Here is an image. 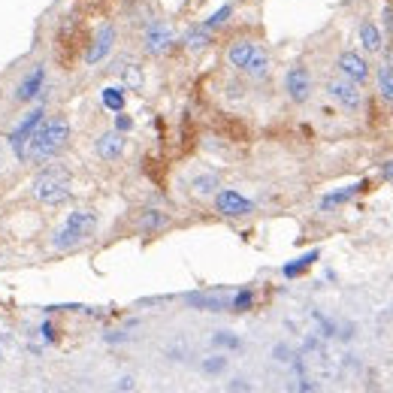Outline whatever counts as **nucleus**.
<instances>
[{
    "label": "nucleus",
    "mask_w": 393,
    "mask_h": 393,
    "mask_svg": "<svg viewBox=\"0 0 393 393\" xmlns=\"http://www.w3.org/2000/svg\"><path fill=\"white\" fill-rule=\"evenodd\" d=\"M43 85H46V67L37 64V67H30V70L21 76L19 85H15L12 100H15V103H30V100H37V94L43 91Z\"/></svg>",
    "instance_id": "9"
},
{
    "label": "nucleus",
    "mask_w": 393,
    "mask_h": 393,
    "mask_svg": "<svg viewBox=\"0 0 393 393\" xmlns=\"http://www.w3.org/2000/svg\"><path fill=\"white\" fill-rule=\"evenodd\" d=\"M115 130H121V133L133 130V119H130V115H124V112H115Z\"/></svg>",
    "instance_id": "30"
},
{
    "label": "nucleus",
    "mask_w": 393,
    "mask_h": 393,
    "mask_svg": "<svg viewBox=\"0 0 393 393\" xmlns=\"http://www.w3.org/2000/svg\"><path fill=\"white\" fill-rule=\"evenodd\" d=\"M252 306H254V290L252 288H242V290H236V294L230 297V308H233V312H248Z\"/></svg>",
    "instance_id": "25"
},
{
    "label": "nucleus",
    "mask_w": 393,
    "mask_h": 393,
    "mask_svg": "<svg viewBox=\"0 0 393 393\" xmlns=\"http://www.w3.org/2000/svg\"><path fill=\"white\" fill-rule=\"evenodd\" d=\"M369 188V182H357V185H348V188H342V191H333V194H327L321 200V209L327 212V209H333V206H342V203H348V200H354L360 191H366Z\"/></svg>",
    "instance_id": "15"
},
{
    "label": "nucleus",
    "mask_w": 393,
    "mask_h": 393,
    "mask_svg": "<svg viewBox=\"0 0 393 393\" xmlns=\"http://www.w3.org/2000/svg\"><path fill=\"white\" fill-rule=\"evenodd\" d=\"M173 43H175V37L164 21H152L146 28V52L148 55H166Z\"/></svg>",
    "instance_id": "11"
},
{
    "label": "nucleus",
    "mask_w": 393,
    "mask_h": 393,
    "mask_svg": "<svg viewBox=\"0 0 393 393\" xmlns=\"http://www.w3.org/2000/svg\"><path fill=\"white\" fill-rule=\"evenodd\" d=\"M360 46L366 49V52H381L384 37H381V30L375 28L372 21H360Z\"/></svg>",
    "instance_id": "19"
},
{
    "label": "nucleus",
    "mask_w": 393,
    "mask_h": 393,
    "mask_svg": "<svg viewBox=\"0 0 393 393\" xmlns=\"http://www.w3.org/2000/svg\"><path fill=\"white\" fill-rule=\"evenodd\" d=\"M317 257H321V252L315 248V252H308V254H303V257H297L294 263H284V266H281V275H284V279H297V275H303L308 266L317 261Z\"/></svg>",
    "instance_id": "20"
},
{
    "label": "nucleus",
    "mask_w": 393,
    "mask_h": 393,
    "mask_svg": "<svg viewBox=\"0 0 393 393\" xmlns=\"http://www.w3.org/2000/svg\"><path fill=\"white\" fill-rule=\"evenodd\" d=\"M67 139H70V121L64 115H49L33 128L28 146H24V161L46 164L67 146Z\"/></svg>",
    "instance_id": "1"
},
{
    "label": "nucleus",
    "mask_w": 393,
    "mask_h": 393,
    "mask_svg": "<svg viewBox=\"0 0 393 393\" xmlns=\"http://www.w3.org/2000/svg\"><path fill=\"white\" fill-rule=\"evenodd\" d=\"M124 82H128L133 91H139V88H142V67H137V64H128V67H124Z\"/></svg>",
    "instance_id": "27"
},
{
    "label": "nucleus",
    "mask_w": 393,
    "mask_h": 393,
    "mask_svg": "<svg viewBox=\"0 0 393 393\" xmlns=\"http://www.w3.org/2000/svg\"><path fill=\"white\" fill-rule=\"evenodd\" d=\"M227 390H252V384H245L242 378H236V381H230V384H227Z\"/></svg>",
    "instance_id": "33"
},
{
    "label": "nucleus",
    "mask_w": 393,
    "mask_h": 393,
    "mask_svg": "<svg viewBox=\"0 0 393 393\" xmlns=\"http://www.w3.org/2000/svg\"><path fill=\"white\" fill-rule=\"evenodd\" d=\"M375 82H378V97L393 103V64H384L378 67V73H375Z\"/></svg>",
    "instance_id": "21"
},
{
    "label": "nucleus",
    "mask_w": 393,
    "mask_h": 393,
    "mask_svg": "<svg viewBox=\"0 0 393 393\" xmlns=\"http://www.w3.org/2000/svg\"><path fill=\"white\" fill-rule=\"evenodd\" d=\"M100 100L110 112H124V88H115V85H106L100 91Z\"/></svg>",
    "instance_id": "22"
},
{
    "label": "nucleus",
    "mask_w": 393,
    "mask_h": 393,
    "mask_svg": "<svg viewBox=\"0 0 393 393\" xmlns=\"http://www.w3.org/2000/svg\"><path fill=\"white\" fill-rule=\"evenodd\" d=\"M94 230H97V212L94 209H73V212L64 218L61 227L55 230L52 245L58 252H70V248H76L85 239L94 236Z\"/></svg>",
    "instance_id": "2"
},
{
    "label": "nucleus",
    "mask_w": 393,
    "mask_h": 393,
    "mask_svg": "<svg viewBox=\"0 0 393 393\" xmlns=\"http://www.w3.org/2000/svg\"><path fill=\"white\" fill-rule=\"evenodd\" d=\"M215 209H218L221 215H227V218H242V215H252L254 212V203L248 197H242L239 191L224 188V191L215 194Z\"/></svg>",
    "instance_id": "8"
},
{
    "label": "nucleus",
    "mask_w": 393,
    "mask_h": 393,
    "mask_svg": "<svg viewBox=\"0 0 393 393\" xmlns=\"http://www.w3.org/2000/svg\"><path fill=\"white\" fill-rule=\"evenodd\" d=\"M112 49H115V24L106 21V24H100V28H97L94 40H91V46L85 49V64L94 67L100 61H106Z\"/></svg>",
    "instance_id": "6"
},
{
    "label": "nucleus",
    "mask_w": 393,
    "mask_h": 393,
    "mask_svg": "<svg viewBox=\"0 0 393 393\" xmlns=\"http://www.w3.org/2000/svg\"><path fill=\"white\" fill-rule=\"evenodd\" d=\"M103 339L110 342V345H121V342H128L130 336H128V333H124V330H112V333H106Z\"/></svg>",
    "instance_id": "31"
},
{
    "label": "nucleus",
    "mask_w": 393,
    "mask_h": 393,
    "mask_svg": "<svg viewBox=\"0 0 393 393\" xmlns=\"http://www.w3.org/2000/svg\"><path fill=\"white\" fill-rule=\"evenodd\" d=\"M212 345H215V348L239 351V348H242V342H239V336H233V333H215V336H212Z\"/></svg>",
    "instance_id": "26"
},
{
    "label": "nucleus",
    "mask_w": 393,
    "mask_h": 393,
    "mask_svg": "<svg viewBox=\"0 0 393 393\" xmlns=\"http://www.w3.org/2000/svg\"><path fill=\"white\" fill-rule=\"evenodd\" d=\"M230 19H233V3H224L218 12H212V15H209V19L203 21V28H209V30L215 33L218 28H224V24H227Z\"/></svg>",
    "instance_id": "24"
},
{
    "label": "nucleus",
    "mask_w": 393,
    "mask_h": 393,
    "mask_svg": "<svg viewBox=\"0 0 393 393\" xmlns=\"http://www.w3.org/2000/svg\"><path fill=\"white\" fill-rule=\"evenodd\" d=\"M133 387H137V384H133L130 375H124V378L119 381V390H133Z\"/></svg>",
    "instance_id": "34"
},
{
    "label": "nucleus",
    "mask_w": 393,
    "mask_h": 393,
    "mask_svg": "<svg viewBox=\"0 0 393 393\" xmlns=\"http://www.w3.org/2000/svg\"><path fill=\"white\" fill-rule=\"evenodd\" d=\"M30 194L46 206H58L70 200V175L61 166H49V170L37 173L30 182Z\"/></svg>",
    "instance_id": "3"
},
{
    "label": "nucleus",
    "mask_w": 393,
    "mask_h": 393,
    "mask_svg": "<svg viewBox=\"0 0 393 393\" xmlns=\"http://www.w3.org/2000/svg\"><path fill=\"white\" fill-rule=\"evenodd\" d=\"M43 119H46V106H43V103H37V110H30V112L19 121V128H15L10 137H6V142H10V148L15 152V157H19V161H24V146H28V139H30L33 128H37V124L43 121Z\"/></svg>",
    "instance_id": "4"
},
{
    "label": "nucleus",
    "mask_w": 393,
    "mask_h": 393,
    "mask_svg": "<svg viewBox=\"0 0 393 393\" xmlns=\"http://www.w3.org/2000/svg\"><path fill=\"white\" fill-rule=\"evenodd\" d=\"M272 354H275V360H281V363H288V360H294V357H290V351H288V348H284V345H279V348H275V351H272Z\"/></svg>",
    "instance_id": "32"
},
{
    "label": "nucleus",
    "mask_w": 393,
    "mask_h": 393,
    "mask_svg": "<svg viewBox=\"0 0 393 393\" xmlns=\"http://www.w3.org/2000/svg\"><path fill=\"white\" fill-rule=\"evenodd\" d=\"M191 185H194V191H197L200 197H209V194H215V191H218V175H215V173H203V175H197Z\"/></svg>",
    "instance_id": "23"
},
{
    "label": "nucleus",
    "mask_w": 393,
    "mask_h": 393,
    "mask_svg": "<svg viewBox=\"0 0 393 393\" xmlns=\"http://www.w3.org/2000/svg\"><path fill=\"white\" fill-rule=\"evenodd\" d=\"M390 33H393V19H390Z\"/></svg>",
    "instance_id": "38"
},
{
    "label": "nucleus",
    "mask_w": 393,
    "mask_h": 393,
    "mask_svg": "<svg viewBox=\"0 0 393 393\" xmlns=\"http://www.w3.org/2000/svg\"><path fill=\"white\" fill-rule=\"evenodd\" d=\"M164 227H170V215L161 212V209H142L137 218V230L152 236V233H161Z\"/></svg>",
    "instance_id": "14"
},
{
    "label": "nucleus",
    "mask_w": 393,
    "mask_h": 393,
    "mask_svg": "<svg viewBox=\"0 0 393 393\" xmlns=\"http://www.w3.org/2000/svg\"><path fill=\"white\" fill-rule=\"evenodd\" d=\"M284 91L294 103H306L312 97V73L306 70L303 64H294L288 73H284Z\"/></svg>",
    "instance_id": "5"
},
{
    "label": "nucleus",
    "mask_w": 393,
    "mask_h": 393,
    "mask_svg": "<svg viewBox=\"0 0 393 393\" xmlns=\"http://www.w3.org/2000/svg\"><path fill=\"white\" fill-rule=\"evenodd\" d=\"M297 390H315V384L303 378V381H299V384H297Z\"/></svg>",
    "instance_id": "36"
},
{
    "label": "nucleus",
    "mask_w": 393,
    "mask_h": 393,
    "mask_svg": "<svg viewBox=\"0 0 393 393\" xmlns=\"http://www.w3.org/2000/svg\"><path fill=\"white\" fill-rule=\"evenodd\" d=\"M254 49H257L254 40H236V43L227 49V64L236 67V70H242V67L248 64V58L254 55Z\"/></svg>",
    "instance_id": "16"
},
{
    "label": "nucleus",
    "mask_w": 393,
    "mask_h": 393,
    "mask_svg": "<svg viewBox=\"0 0 393 393\" xmlns=\"http://www.w3.org/2000/svg\"><path fill=\"white\" fill-rule=\"evenodd\" d=\"M381 175H384V179H393V161L381 164Z\"/></svg>",
    "instance_id": "35"
},
{
    "label": "nucleus",
    "mask_w": 393,
    "mask_h": 393,
    "mask_svg": "<svg viewBox=\"0 0 393 393\" xmlns=\"http://www.w3.org/2000/svg\"><path fill=\"white\" fill-rule=\"evenodd\" d=\"M336 67H339L342 76L351 79V82H357V85H363V82L372 76V67H369V61H366L360 52H342Z\"/></svg>",
    "instance_id": "10"
},
{
    "label": "nucleus",
    "mask_w": 393,
    "mask_h": 393,
    "mask_svg": "<svg viewBox=\"0 0 393 393\" xmlns=\"http://www.w3.org/2000/svg\"><path fill=\"white\" fill-rule=\"evenodd\" d=\"M200 3H203V0H188L185 6H200Z\"/></svg>",
    "instance_id": "37"
},
{
    "label": "nucleus",
    "mask_w": 393,
    "mask_h": 393,
    "mask_svg": "<svg viewBox=\"0 0 393 393\" xmlns=\"http://www.w3.org/2000/svg\"><path fill=\"white\" fill-rule=\"evenodd\" d=\"M97 157L100 161H119L124 155V133L121 130H106L97 137Z\"/></svg>",
    "instance_id": "12"
},
{
    "label": "nucleus",
    "mask_w": 393,
    "mask_h": 393,
    "mask_svg": "<svg viewBox=\"0 0 393 393\" xmlns=\"http://www.w3.org/2000/svg\"><path fill=\"white\" fill-rule=\"evenodd\" d=\"M227 369V357H206L203 360V372L206 375H221Z\"/></svg>",
    "instance_id": "28"
},
{
    "label": "nucleus",
    "mask_w": 393,
    "mask_h": 393,
    "mask_svg": "<svg viewBox=\"0 0 393 393\" xmlns=\"http://www.w3.org/2000/svg\"><path fill=\"white\" fill-rule=\"evenodd\" d=\"M242 73H248L252 79H266V76H270V55H266L263 49L257 46L254 55L248 58V64L242 67Z\"/></svg>",
    "instance_id": "17"
},
{
    "label": "nucleus",
    "mask_w": 393,
    "mask_h": 393,
    "mask_svg": "<svg viewBox=\"0 0 393 393\" xmlns=\"http://www.w3.org/2000/svg\"><path fill=\"white\" fill-rule=\"evenodd\" d=\"M40 336L46 339V345H55V342H58V327L52 321H43V324H40Z\"/></svg>",
    "instance_id": "29"
},
{
    "label": "nucleus",
    "mask_w": 393,
    "mask_h": 393,
    "mask_svg": "<svg viewBox=\"0 0 393 393\" xmlns=\"http://www.w3.org/2000/svg\"><path fill=\"white\" fill-rule=\"evenodd\" d=\"M185 303L191 308H203V312H224L230 308V297L227 294H206V290H197V294H188Z\"/></svg>",
    "instance_id": "13"
},
{
    "label": "nucleus",
    "mask_w": 393,
    "mask_h": 393,
    "mask_svg": "<svg viewBox=\"0 0 393 393\" xmlns=\"http://www.w3.org/2000/svg\"><path fill=\"white\" fill-rule=\"evenodd\" d=\"M327 94L336 100L339 106H345L348 112H357L363 106V91L357 88V82H351V79H330L327 82Z\"/></svg>",
    "instance_id": "7"
},
{
    "label": "nucleus",
    "mask_w": 393,
    "mask_h": 393,
    "mask_svg": "<svg viewBox=\"0 0 393 393\" xmlns=\"http://www.w3.org/2000/svg\"><path fill=\"white\" fill-rule=\"evenodd\" d=\"M209 46H212V30L203 28V24H194L185 33V49H191V52H206Z\"/></svg>",
    "instance_id": "18"
}]
</instances>
